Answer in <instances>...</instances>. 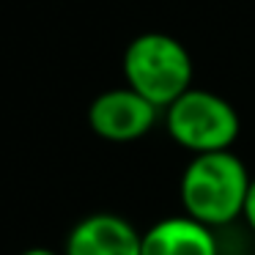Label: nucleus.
<instances>
[{"mask_svg":"<svg viewBox=\"0 0 255 255\" xmlns=\"http://www.w3.org/2000/svg\"><path fill=\"white\" fill-rule=\"evenodd\" d=\"M159 113V107H154L137 91L124 85V88L102 91L91 102L88 127L96 137L107 143H132V140L145 137L156 127Z\"/></svg>","mask_w":255,"mask_h":255,"instance_id":"20e7f679","label":"nucleus"},{"mask_svg":"<svg viewBox=\"0 0 255 255\" xmlns=\"http://www.w3.org/2000/svg\"><path fill=\"white\" fill-rule=\"evenodd\" d=\"M165 127L173 143L192 156L231 151L242 132L236 107L206 88H189L178 96L165 110Z\"/></svg>","mask_w":255,"mask_h":255,"instance_id":"7ed1b4c3","label":"nucleus"},{"mask_svg":"<svg viewBox=\"0 0 255 255\" xmlns=\"http://www.w3.org/2000/svg\"><path fill=\"white\" fill-rule=\"evenodd\" d=\"M242 220L247 222V228L255 233V178L250 181L247 189V200H244V211H242Z\"/></svg>","mask_w":255,"mask_h":255,"instance_id":"0eeeda50","label":"nucleus"},{"mask_svg":"<svg viewBox=\"0 0 255 255\" xmlns=\"http://www.w3.org/2000/svg\"><path fill=\"white\" fill-rule=\"evenodd\" d=\"M124 80L132 91L148 99L162 113L192 88L195 63L176 36L148 30L134 36L124 50Z\"/></svg>","mask_w":255,"mask_h":255,"instance_id":"f03ea898","label":"nucleus"},{"mask_svg":"<svg viewBox=\"0 0 255 255\" xmlns=\"http://www.w3.org/2000/svg\"><path fill=\"white\" fill-rule=\"evenodd\" d=\"M143 233L113 211H94L69 231L63 255H140Z\"/></svg>","mask_w":255,"mask_h":255,"instance_id":"39448f33","label":"nucleus"},{"mask_svg":"<svg viewBox=\"0 0 255 255\" xmlns=\"http://www.w3.org/2000/svg\"><path fill=\"white\" fill-rule=\"evenodd\" d=\"M247 165L231 151L198 154L187 162L178 181V198L187 217L214 228L236 222L244 211L250 189Z\"/></svg>","mask_w":255,"mask_h":255,"instance_id":"f257e3e1","label":"nucleus"},{"mask_svg":"<svg viewBox=\"0 0 255 255\" xmlns=\"http://www.w3.org/2000/svg\"><path fill=\"white\" fill-rule=\"evenodd\" d=\"M19 255H63V253H55V250H50V247H30Z\"/></svg>","mask_w":255,"mask_h":255,"instance_id":"6e6552de","label":"nucleus"},{"mask_svg":"<svg viewBox=\"0 0 255 255\" xmlns=\"http://www.w3.org/2000/svg\"><path fill=\"white\" fill-rule=\"evenodd\" d=\"M140 255H222L217 233L187 214L165 217L143 233Z\"/></svg>","mask_w":255,"mask_h":255,"instance_id":"423d86ee","label":"nucleus"}]
</instances>
